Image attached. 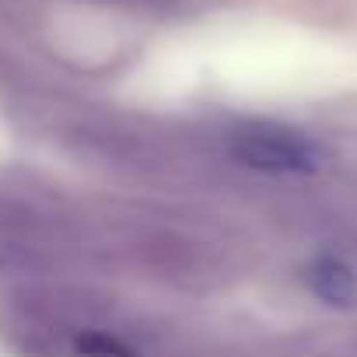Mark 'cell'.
<instances>
[{
  "label": "cell",
  "instance_id": "3",
  "mask_svg": "<svg viewBox=\"0 0 357 357\" xmlns=\"http://www.w3.org/2000/svg\"><path fill=\"white\" fill-rule=\"evenodd\" d=\"M305 284L319 301H326L333 308H354L357 305V273L347 263L333 259V256H322V259L308 263Z\"/></svg>",
  "mask_w": 357,
  "mask_h": 357
},
{
  "label": "cell",
  "instance_id": "1",
  "mask_svg": "<svg viewBox=\"0 0 357 357\" xmlns=\"http://www.w3.org/2000/svg\"><path fill=\"white\" fill-rule=\"evenodd\" d=\"M231 154L263 175H312L322 151L312 137L280 123H245L231 133Z\"/></svg>",
  "mask_w": 357,
  "mask_h": 357
},
{
  "label": "cell",
  "instance_id": "2",
  "mask_svg": "<svg viewBox=\"0 0 357 357\" xmlns=\"http://www.w3.org/2000/svg\"><path fill=\"white\" fill-rule=\"evenodd\" d=\"M29 308L46 315V319H56V322H67V326H91L102 319L105 305L98 298H91L88 291H74V287H43V291H29L25 294Z\"/></svg>",
  "mask_w": 357,
  "mask_h": 357
}]
</instances>
